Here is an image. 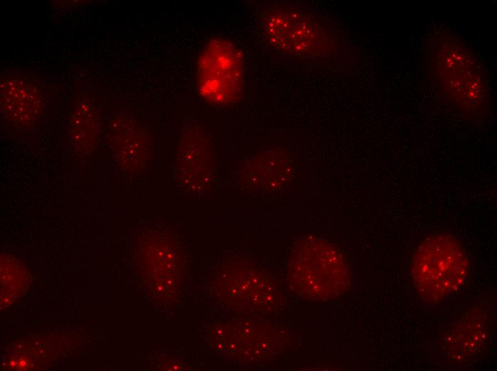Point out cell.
<instances>
[{
	"mask_svg": "<svg viewBox=\"0 0 497 371\" xmlns=\"http://www.w3.org/2000/svg\"><path fill=\"white\" fill-rule=\"evenodd\" d=\"M289 278L303 295L328 300L348 289L351 272L337 249L320 239L310 238L297 245L291 259Z\"/></svg>",
	"mask_w": 497,
	"mask_h": 371,
	"instance_id": "cell-4",
	"label": "cell"
},
{
	"mask_svg": "<svg viewBox=\"0 0 497 371\" xmlns=\"http://www.w3.org/2000/svg\"><path fill=\"white\" fill-rule=\"evenodd\" d=\"M471 258L454 235L439 232L423 237L415 246L406 266V280L414 298L426 305L453 298L467 285Z\"/></svg>",
	"mask_w": 497,
	"mask_h": 371,
	"instance_id": "cell-2",
	"label": "cell"
},
{
	"mask_svg": "<svg viewBox=\"0 0 497 371\" xmlns=\"http://www.w3.org/2000/svg\"><path fill=\"white\" fill-rule=\"evenodd\" d=\"M429 78L460 115L481 121L488 112L490 86L478 55L448 29L435 31L427 49Z\"/></svg>",
	"mask_w": 497,
	"mask_h": 371,
	"instance_id": "cell-1",
	"label": "cell"
},
{
	"mask_svg": "<svg viewBox=\"0 0 497 371\" xmlns=\"http://www.w3.org/2000/svg\"><path fill=\"white\" fill-rule=\"evenodd\" d=\"M264 39L274 49L287 54L309 56L334 49L330 33L317 20L298 11L271 9L261 18Z\"/></svg>",
	"mask_w": 497,
	"mask_h": 371,
	"instance_id": "cell-6",
	"label": "cell"
},
{
	"mask_svg": "<svg viewBox=\"0 0 497 371\" xmlns=\"http://www.w3.org/2000/svg\"><path fill=\"white\" fill-rule=\"evenodd\" d=\"M244 56L239 48L224 38L211 39L198 59L199 91L209 103L237 101L244 85Z\"/></svg>",
	"mask_w": 497,
	"mask_h": 371,
	"instance_id": "cell-5",
	"label": "cell"
},
{
	"mask_svg": "<svg viewBox=\"0 0 497 371\" xmlns=\"http://www.w3.org/2000/svg\"><path fill=\"white\" fill-rule=\"evenodd\" d=\"M1 113L8 123L27 128L38 122L46 112L48 93L42 83L21 73L1 77Z\"/></svg>",
	"mask_w": 497,
	"mask_h": 371,
	"instance_id": "cell-7",
	"label": "cell"
},
{
	"mask_svg": "<svg viewBox=\"0 0 497 371\" xmlns=\"http://www.w3.org/2000/svg\"><path fill=\"white\" fill-rule=\"evenodd\" d=\"M107 136L114 158L124 170L136 171L147 161L149 138L144 127L134 118L116 116L109 122Z\"/></svg>",
	"mask_w": 497,
	"mask_h": 371,
	"instance_id": "cell-8",
	"label": "cell"
},
{
	"mask_svg": "<svg viewBox=\"0 0 497 371\" xmlns=\"http://www.w3.org/2000/svg\"><path fill=\"white\" fill-rule=\"evenodd\" d=\"M289 163L286 158L256 162L255 166L244 174V179L252 188L273 192L281 188L290 176Z\"/></svg>",
	"mask_w": 497,
	"mask_h": 371,
	"instance_id": "cell-10",
	"label": "cell"
},
{
	"mask_svg": "<svg viewBox=\"0 0 497 371\" xmlns=\"http://www.w3.org/2000/svg\"><path fill=\"white\" fill-rule=\"evenodd\" d=\"M496 330V308L477 303L454 313L437 330L430 352L446 370H461L481 357Z\"/></svg>",
	"mask_w": 497,
	"mask_h": 371,
	"instance_id": "cell-3",
	"label": "cell"
},
{
	"mask_svg": "<svg viewBox=\"0 0 497 371\" xmlns=\"http://www.w3.org/2000/svg\"><path fill=\"white\" fill-rule=\"evenodd\" d=\"M99 123V111L90 100L84 98L76 103L68 126L69 141L76 153L85 155L91 152L97 141Z\"/></svg>",
	"mask_w": 497,
	"mask_h": 371,
	"instance_id": "cell-9",
	"label": "cell"
}]
</instances>
